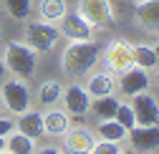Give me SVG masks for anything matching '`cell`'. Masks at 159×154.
<instances>
[{"instance_id":"obj_3","label":"cell","mask_w":159,"mask_h":154,"mask_svg":"<svg viewBox=\"0 0 159 154\" xmlns=\"http://www.w3.org/2000/svg\"><path fill=\"white\" fill-rule=\"evenodd\" d=\"M76 13L91 28H111V25H116V13L111 8V0H78Z\"/></svg>"},{"instance_id":"obj_20","label":"cell","mask_w":159,"mask_h":154,"mask_svg":"<svg viewBox=\"0 0 159 154\" xmlns=\"http://www.w3.org/2000/svg\"><path fill=\"white\" fill-rule=\"evenodd\" d=\"M116 106H119V99L114 93H109V96H101V99H91V109L89 111H93L98 119H114V114H116Z\"/></svg>"},{"instance_id":"obj_29","label":"cell","mask_w":159,"mask_h":154,"mask_svg":"<svg viewBox=\"0 0 159 154\" xmlns=\"http://www.w3.org/2000/svg\"><path fill=\"white\" fill-rule=\"evenodd\" d=\"M5 149V137H0V152Z\"/></svg>"},{"instance_id":"obj_16","label":"cell","mask_w":159,"mask_h":154,"mask_svg":"<svg viewBox=\"0 0 159 154\" xmlns=\"http://www.w3.org/2000/svg\"><path fill=\"white\" fill-rule=\"evenodd\" d=\"M68 13L66 0H41L38 3V15L46 23H61V18Z\"/></svg>"},{"instance_id":"obj_12","label":"cell","mask_w":159,"mask_h":154,"mask_svg":"<svg viewBox=\"0 0 159 154\" xmlns=\"http://www.w3.org/2000/svg\"><path fill=\"white\" fill-rule=\"evenodd\" d=\"M126 139L139 152H154L159 147V126H134L126 131Z\"/></svg>"},{"instance_id":"obj_18","label":"cell","mask_w":159,"mask_h":154,"mask_svg":"<svg viewBox=\"0 0 159 154\" xmlns=\"http://www.w3.org/2000/svg\"><path fill=\"white\" fill-rule=\"evenodd\" d=\"M131 61H134V66L144 68V71H154L157 68V48L147 46V43L131 46Z\"/></svg>"},{"instance_id":"obj_30","label":"cell","mask_w":159,"mask_h":154,"mask_svg":"<svg viewBox=\"0 0 159 154\" xmlns=\"http://www.w3.org/2000/svg\"><path fill=\"white\" fill-rule=\"evenodd\" d=\"M0 109H3V96H0Z\"/></svg>"},{"instance_id":"obj_6","label":"cell","mask_w":159,"mask_h":154,"mask_svg":"<svg viewBox=\"0 0 159 154\" xmlns=\"http://www.w3.org/2000/svg\"><path fill=\"white\" fill-rule=\"evenodd\" d=\"M104 63H106V68L114 71V73H121V71H126L129 66H134V61H131V43L124 41V38L111 41V43L104 48Z\"/></svg>"},{"instance_id":"obj_2","label":"cell","mask_w":159,"mask_h":154,"mask_svg":"<svg viewBox=\"0 0 159 154\" xmlns=\"http://www.w3.org/2000/svg\"><path fill=\"white\" fill-rule=\"evenodd\" d=\"M3 63H5V71L15 73V79H30L38 68V51L30 48L28 43L10 41L5 43V51H3Z\"/></svg>"},{"instance_id":"obj_17","label":"cell","mask_w":159,"mask_h":154,"mask_svg":"<svg viewBox=\"0 0 159 154\" xmlns=\"http://www.w3.org/2000/svg\"><path fill=\"white\" fill-rule=\"evenodd\" d=\"M114 86H116L114 76H109V73H93L89 79V84H86V91H89L91 99H101V96L114 93Z\"/></svg>"},{"instance_id":"obj_33","label":"cell","mask_w":159,"mask_h":154,"mask_svg":"<svg viewBox=\"0 0 159 154\" xmlns=\"http://www.w3.org/2000/svg\"><path fill=\"white\" fill-rule=\"evenodd\" d=\"M131 3H142V0H131Z\"/></svg>"},{"instance_id":"obj_28","label":"cell","mask_w":159,"mask_h":154,"mask_svg":"<svg viewBox=\"0 0 159 154\" xmlns=\"http://www.w3.org/2000/svg\"><path fill=\"white\" fill-rule=\"evenodd\" d=\"M5 76V63H3V56H0V79Z\"/></svg>"},{"instance_id":"obj_34","label":"cell","mask_w":159,"mask_h":154,"mask_svg":"<svg viewBox=\"0 0 159 154\" xmlns=\"http://www.w3.org/2000/svg\"><path fill=\"white\" fill-rule=\"evenodd\" d=\"M63 154H66V152H63ZM68 154H73V152H68Z\"/></svg>"},{"instance_id":"obj_27","label":"cell","mask_w":159,"mask_h":154,"mask_svg":"<svg viewBox=\"0 0 159 154\" xmlns=\"http://www.w3.org/2000/svg\"><path fill=\"white\" fill-rule=\"evenodd\" d=\"M33 154H35V152H33ZM38 154H63V149H61V147H51V144H48V147H41V149H38Z\"/></svg>"},{"instance_id":"obj_24","label":"cell","mask_w":159,"mask_h":154,"mask_svg":"<svg viewBox=\"0 0 159 154\" xmlns=\"http://www.w3.org/2000/svg\"><path fill=\"white\" fill-rule=\"evenodd\" d=\"M114 119H116L119 124H121L126 131L136 126V119H134V109H131V104H121V101H119V106H116V114H114Z\"/></svg>"},{"instance_id":"obj_31","label":"cell","mask_w":159,"mask_h":154,"mask_svg":"<svg viewBox=\"0 0 159 154\" xmlns=\"http://www.w3.org/2000/svg\"><path fill=\"white\" fill-rule=\"evenodd\" d=\"M0 154H10V152H5V149H3V152H0Z\"/></svg>"},{"instance_id":"obj_14","label":"cell","mask_w":159,"mask_h":154,"mask_svg":"<svg viewBox=\"0 0 159 154\" xmlns=\"http://www.w3.org/2000/svg\"><path fill=\"white\" fill-rule=\"evenodd\" d=\"M68 126H71V121H68V114L66 111L48 109L43 114V134H48V137H61Z\"/></svg>"},{"instance_id":"obj_26","label":"cell","mask_w":159,"mask_h":154,"mask_svg":"<svg viewBox=\"0 0 159 154\" xmlns=\"http://www.w3.org/2000/svg\"><path fill=\"white\" fill-rule=\"evenodd\" d=\"M15 131V121L13 119H0V137H8Z\"/></svg>"},{"instance_id":"obj_8","label":"cell","mask_w":159,"mask_h":154,"mask_svg":"<svg viewBox=\"0 0 159 154\" xmlns=\"http://www.w3.org/2000/svg\"><path fill=\"white\" fill-rule=\"evenodd\" d=\"M63 147L66 152H73V154H89L91 147L96 144V134L89 129V126H68L63 134Z\"/></svg>"},{"instance_id":"obj_1","label":"cell","mask_w":159,"mask_h":154,"mask_svg":"<svg viewBox=\"0 0 159 154\" xmlns=\"http://www.w3.org/2000/svg\"><path fill=\"white\" fill-rule=\"evenodd\" d=\"M98 61V46L93 41H68L61 53V68L66 76H84Z\"/></svg>"},{"instance_id":"obj_21","label":"cell","mask_w":159,"mask_h":154,"mask_svg":"<svg viewBox=\"0 0 159 154\" xmlns=\"http://www.w3.org/2000/svg\"><path fill=\"white\" fill-rule=\"evenodd\" d=\"M98 139H104V142H119V144H121L126 139V129L119 124L116 119H104L101 124H98Z\"/></svg>"},{"instance_id":"obj_10","label":"cell","mask_w":159,"mask_h":154,"mask_svg":"<svg viewBox=\"0 0 159 154\" xmlns=\"http://www.w3.org/2000/svg\"><path fill=\"white\" fill-rule=\"evenodd\" d=\"M149 73L144 68H139V66H129L126 71H121V76H119V88H121V93L126 96H136V93H142L149 88Z\"/></svg>"},{"instance_id":"obj_13","label":"cell","mask_w":159,"mask_h":154,"mask_svg":"<svg viewBox=\"0 0 159 154\" xmlns=\"http://www.w3.org/2000/svg\"><path fill=\"white\" fill-rule=\"evenodd\" d=\"M136 23L149 33L159 30V0H142L136 3Z\"/></svg>"},{"instance_id":"obj_11","label":"cell","mask_w":159,"mask_h":154,"mask_svg":"<svg viewBox=\"0 0 159 154\" xmlns=\"http://www.w3.org/2000/svg\"><path fill=\"white\" fill-rule=\"evenodd\" d=\"M58 30H61V35H66L68 41H91V35H93V28L76 10L66 13L61 18V28H58Z\"/></svg>"},{"instance_id":"obj_19","label":"cell","mask_w":159,"mask_h":154,"mask_svg":"<svg viewBox=\"0 0 159 154\" xmlns=\"http://www.w3.org/2000/svg\"><path fill=\"white\" fill-rule=\"evenodd\" d=\"M5 152L10 154H33L35 152V139L25 134H8L5 137Z\"/></svg>"},{"instance_id":"obj_15","label":"cell","mask_w":159,"mask_h":154,"mask_svg":"<svg viewBox=\"0 0 159 154\" xmlns=\"http://www.w3.org/2000/svg\"><path fill=\"white\" fill-rule=\"evenodd\" d=\"M18 131L25 134V137L35 139V137H41L43 134V114H38V111H23L20 116H18Z\"/></svg>"},{"instance_id":"obj_9","label":"cell","mask_w":159,"mask_h":154,"mask_svg":"<svg viewBox=\"0 0 159 154\" xmlns=\"http://www.w3.org/2000/svg\"><path fill=\"white\" fill-rule=\"evenodd\" d=\"M61 101L66 106V114H73V116H86L91 109V96L81 84H73V86L63 88Z\"/></svg>"},{"instance_id":"obj_32","label":"cell","mask_w":159,"mask_h":154,"mask_svg":"<svg viewBox=\"0 0 159 154\" xmlns=\"http://www.w3.org/2000/svg\"><path fill=\"white\" fill-rule=\"evenodd\" d=\"M121 154H134V152H121Z\"/></svg>"},{"instance_id":"obj_7","label":"cell","mask_w":159,"mask_h":154,"mask_svg":"<svg viewBox=\"0 0 159 154\" xmlns=\"http://www.w3.org/2000/svg\"><path fill=\"white\" fill-rule=\"evenodd\" d=\"M131 109H134V119H136V126H157L159 124V106L154 101V96L142 91L131 96Z\"/></svg>"},{"instance_id":"obj_4","label":"cell","mask_w":159,"mask_h":154,"mask_svg":"<svg viewBox=\"0 0 159 154\" xmlns=\"http://www.w3.org/2000/svg\"><path fill=\"white\" fill-rule=\"evenodd\" d=\"M58 38H61V30H58L56 23H46V20H30L25 25V41L30 48H35L38 53L51 51Z\"/></svg>"},{"instance_id":"obj_5","label":"cell","mask_w":159,"mask_h":154,"mask_svg":"<svg viewBox=\"0 0 159 154\" xmlns=\"http://www.w3.org/2000/svg\"><path fill=\"white\" fill-rule=\"evenodd\" d=\"M0 96H3V106H8L10 114H23L30 109V91L23 79L5 81L3 88H0Z\"/></svg>"},{"instance_id":"obj_25","label":"cell","mask_w":159,"mask_h":154,"mask_svg":"<svg viewBox=\"0 0 159 154\" xmlns=\"http://www.w3.org/2000/svg\"><path fill=\"white\" fill-rule=\"evenodd\" d=\"M121 152H124V149H121L119 142H104V139H98V142L91 147L89 154H121Z\"/></svg>"},{"instance_id":"obj_22","label":"cell","mask_w":159,"mask_h":154,"mask_svg":"<svg viewBox=\"0 0 159 154\" xmlns=\"http://www.w3.org/2000/svg\"><path fill=\"white\" fill-rule=\"evenodd\" d=\"M61 96H63V86L58 84V81H46V84H41L38 99H41L43 106H56L58 101H61Z\"/></svg>"},{"instance_id":"obj_23","label":"cell","mask_w":159,"mask_h":154,"mask_svg":"<svg viewBox=\"0 0 159 154\" xmlns=\"http://www.w3.org/2000/svg\"><path fill=\"white\" fill-rule=\"evenodd\" d=\"M30 8H33V0H5V10L15 20H28Z\"/></svg>"}]
</instances>
